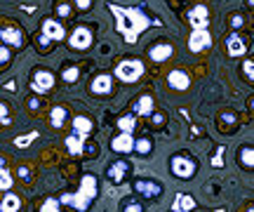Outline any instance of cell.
Listing matches in <instances>:
<instances>
[{"label":"cell","instance_id":"cell-26","mask_svg":"<svg viewBox=\"0 0 254 212\" xmlns=\"http://www.w3.org/2000/svg\"><path fill=\"white\" fill-rule=\"evenodd\" d=\"M80 78V69L78 66H64V71H62V80L64 83H68V85H73L75 80Z\"/></svg>","mask_w":254,"mask_h":212},{"label":"cell","instance_id":"cell-20","mask_svg":"<svg viewBox=\"0 0 254 212\" xmlns=\"http://www.w3.org/2000/svg\"><path fill=\"white\" fill-rule=\"evenodd\" d=\"M0 212H21V198L17 194H5L0 201Z\"/></svg>","mask_w":254,"mask_h":212},{"label":"cell","instance_id":"cell-31","mask_svg":"<svg viewBox=\"0 0 254 212\" xmlns=\"http://www.w3.org/2000/svg\"><path fill=\"white\" fill-rule=\"evenodd\" d=\"M57 14L62 19H68L73 14V7H71V2H66V0H62L59 5H57Z\"/></svg>","mask_w":254,"mask_h":212},{"label":"cell","instance_id":"cell-13","mask_svg":"<svg viewBox=\"0 0 254 212\" xmlns=\"http://www.w3.org/2000/svg\"><path fill=\"white\" fill-rule=\"evenodd\" d=\"M90 92L97 94V97L111 94V92H113V75H111V73L94 75V78H92V83H90Z\"/></svg>","mask_w":254,"mask_h":212},{"label":"cell","instance_id":"cell-24","mask_svg":"<svg viewBox=\"0 0 254 212\" xmlns=\"http://www.w3.org/2000/svg\"><path fill=\"white\" fill-rule=\"evenodd\" d=\"M134 128H136V116L129 111V113H123L118 118V132H134Z\"/></svg>","mask_w":254,"mask_h":212},{"label":"cell","instance_id":"cell-11","mask_svg":"<svg viewBox=\"0 0 254 212\" xmlns=\"http://www.w3.org/2000/svg\"><path fill=\"white\" fill-rule=\"evenodd\" d=\"M189 24L193 31H207L209 26V7L207 5H195L189 9Z\"/></svg>","mask_w":254,"mask_h":212},{"label":"cell","instance_id":"cell-5","mask_svg":"<svg viewBox=\"0 0 254 212\" xmlns=\"http://www.w3.org/2000/svg\"><path fill=\"white\" fill-rule=\"evenodd\" d=\"M129 172H132V163L129 160H125V158H116L113 163H109L106 165V179H109L111 184H123V182H127V177H129Z\"/></svg>","mask_w":254,"mask_h":212},{"label":"cell","instance_id":"cell-33","mask_svg":"<svg viewBox=\"0 0 254 212\" xmlns=\"http://www.w3.org/2000/svg\"><path fill=\"white\" fill-rule=\"evenodd\" d=\"M9 59H12V50L5 45H0V69H5L9 64Z\"/></svg>","mask_w":254,"mask_h":212},{"label":"cell","instance_id":"cell-2","mask_svg":"<svg viewBox=\"0 0 254 212\" xmlns=\"http://www.w3.org/2000/svg\"><path fill=\"white\" fill-rule=\"evenodd\" d=\"M144 73H146V64L141 59H136V57L120 59L118 64H116V71H113V75L118 80H123V83H136Z\"/></svg>","mask_w":254,"mask_h":212},{"label":"cell","instance_id":"cell-32","mask_svg":"<svg viewBox=\"0 0 254 212\" xmlns=\"http://www.w3.org/2000/svg\"><path fill=\"white\" fill-rule=\"evenodd\" d=\"M243 73H245L247 83H252L254 80V62L252 59H245V62H243Z\"/></svg>","mask_w":254,"mask_h":212},{"label":"cell","instance_id":"cell-28","mask_svg":"<svg viewBox=\"0 0 254 212\" xmlns=\"http://www.w3.org/2000/svg\"><path fill=\"white\" fill-rule=\"evenodd\" d=\"M38 212H62V203H59V198H45L43 203H40V210Z\"/></svg>","mask_w":254,"mask_h":212},{"label":"cell","instance_id":"cell-6","mask_svg":"<svg viewBox=\"0 0 254 212\" xmlns=\"http://www.w3.org/2000/svg\"><path fill=\"white\" fill-rule=\"evenodd\" d=\"M55 85H57V75L52 73V71H47V69H36V71L31 73V90L36 94L50 92Z\"/></svg>","mask_w":254,"mask_h":212},{"label":"cell","instance_id":"cell-27","mask_svg":"<svg viewBox=\"0 0 254 212\" xmlns=\"http://www.w3.org/2000/svg\"><path fill=\"white\" fill-rule=\"evenodd\" d=\"M80 156H85V158H97L99 156V146H97V141H94V139H85Z\"/></svg>","mask_w":254,"mask_h":212},{"label":"cell","instance_id":"cell-19","mask_svg":"<svg viewBox=\"0 0 254 212\" xmlns=\"http://www.w3.org/2000/svg\"><path fill=\"white\" fill-rule=\"evenodd\" d=\"M66 120H68V109L66 106H55L50 111V125H52V130H62Z\"/></svg>","mask_w":254,"mask_h":212},{"label":"cell","instance_id":"cell-37","mask_svg":"<svg viewBox=\"0 0 254 212\" xmlns=\"http://www.w3.org/2000/svg\"><path fill=\"white\" fill-rule=\"evenodd\" d=\"M19 177L24 179V182H31L33 177H31V172H28V167L26 165H19Z\"/></svg>","mask_w":254,"mask_h":212},{"label":"cell","instance_id":"cell-18","mask_svg":"<svg viewBox=\"0 0 254 212\" xmlns=\"http://www.w3.org/2000/svg\"><path fill=\"white\" fill-rule=\"evenodd\" d=\"M92 130H94V120H92L90 116H75V118H73V130L71 132H78V135L90 137Z\"/></svg>","mask_w":254,"mask_h":212},{"label":"cell","instance_id":"cell-25","mask_svg":"<svg viewBox=\"0 0 254 212\" xmlns=\"http://www.w3.org/2000/svg\"><path fill=\"white\" fill-rule=\"evenodd\" d=\"M134 151L139 153V156H151V151H153V141H151V137H139L134 139Z\"/></svg>","mask_w":254,"mask_h":212},{"label":"cell","instance_id":"cell-21","mask_svg":"<svg viewBox=\"0 0 254 212\" xmlns=\"http://www.w3.org/2000/svg\"><path fill=\"white\" fill-rule=\"evenodd\" d=\"M12 184H14V175L9 172L7 160L0 156V191H9V189H12Z\"/></svg>","mask_w":254,"mask_h":212},{"label":"cell","instance_id":"cell-34","mask_svg":"<svg viewBox=\"0 0 254 212\" xmlns=\"http://www.w3.org/2000/svg\"><path fill=\"white\" fill-rule=\"evenodd\" d=\"M0 125H9V106L0 102Z\"/></svg>","mask_w":254,"mask_h":212},{"label":"cell","instance_id":"cell-35","mask_svg":"<svg viewBox=\"0 0 254 212\" xmlns=\"http://www.w3.org/2000/svg\"><path fill=\"white\" fill-rule=\"evenodd\" d=\"M231 26L236 28V31H240V28L245 26V17H243V14H233V17H231Z\"/></svg>","mask_w":254,"mask_h":212},{"label":"cell","instance_id":"cell-8","mask_svg":"<svg viewBox=\"0 0 254 212\" xmlns=\"http://www.w3.org/2000/svg\"><path fill=\"white\" fill-rule=\"evenodd\" d=\"M134 194L139 198H146V201H155L158 196L163 194V184L151 179V177H141V179L134 182Z\"/></svg>","mask_w":254,"mask_h":212},{"label":"cell","instance_id":"cell-30","mask_svg":"<svg viewBox=\"0 0 254 212\" xmlns=\"http://www.w3.org/2000/svg\"><path fill=\"white\" fill-rule=\"evenodd\" d=\"M36 47L40 50V52H43V55H47V52H52V47H55V43H52V40H50L47 36H43V33H40V36H38Z\"/></svg>","mask_w":254,"mask_h":212},{"label":"cell","instance_id":"cell-16","mask_svg":"<svg viewBox=\"0 0 254 212\" xmlns=\"http://www.w3.org/2000/svg\"><path fill=\"white\" fill-rule=\"evenodd\" d=\"M111 148H113L116 153L127 156V153L134 151V137H132L129 132H118V135L113 137V141H111Z\"/></svg>","mask_w":254,"mask_h":212},{"label":"cell","instance_id":"cell-29","mask_svg":"<svg viewBox=\"0 0 254 212\" xmlns=\"http://www.w3.org/2000/svg\"><path fill=\"white\" fill-rule=\"evenodd\" d=\"M123 212H144V205H141V201L139 198H127V201H123V208H120Z\"/></svg>","mask_w":254,"mask_h":212},{"label":"cell","instance_id":"cell-1","mask_svg":"<svg viewBox=\"0 0 254 212\" xmlns=\"http://www.w3.org/2000/svg\"><path fill=\"white\" fill-rule=\"evenodd\" d=\"M97 191H99L97 177H94V175H85L80 179L78 191H75V194H71V191L62 194V196H59V203H62V205H68V208H73L75 212H85V210H90V205L94 203Z\"/></svg>","mask_w":254,"mask_h":212},{"label":"cell","instance_id":"cell-7","mask_svg":"<svg viewBox=\"0 0 254 212\" xmlns=\"http://www.w3.org/2000/svg\"><path fill=\"white\" fill-rule=\"evenodd\" d=\"M92 43H94V33H92L87 26H75L68 36V47L71 50H78V52H85L90 50Z\"/></svg>","mask_w":254,"mask_h":212},{"label":"cell","instance_id":"cell-15","mask_svg":"<svg viewBox=\"0 0 254 212\" xmlns=\"http://www.w3.org/2000/svg\"><path fill=\"white\" fill-rule=\"evenodd\" d=\"M167 85L177 90V92H184V90H189L190 87V75L182 69H172L170 73H167Z\"/></svg>","mask_w":254,"mask_h":212},{"label":"cell","instance_id":"cell-40","mask_svg":"<svg viewBox=\"0 0 254 212\" xmlns=\"http://www.w3.org/2000/svg\"><path fill=\"white\" fill-rule=\"evenodd\" d=\"M247 7H250V9L254 7V0H247Z\"/></svg>","mask_w":254,"mask_h":212},{"label":"cell","instance_id":"cell-38","mask_svg":"<svg viewBox=\"0 0 254 212\" xmlns=\"http://www.w3.org/2000/svg\"><path fill=\"white\" fill-rule=\"evenodd\" d=\"M28 109H31V111H38V109H40V99H38V97H33V94H31V97H28Z\"/></svg>","mask_w":254,"mask_h":212},{"label":"cell","instance_id":"cell-3","mask_svg":"<svg viewBox=\"0 0 254 212\" xmlns=\"http://www.w3.org/2000/svg\"><path fill=\"white\" fill-rule=\"evenodd\" d=\"M170 170L177 179H190L198 172V160L190 156L189 151H179L170 158Z\"/></svg>","mask_w":254,"mask_h":212},{"label":"cell","instance_id":"cell-9","mask_svg":"<svg viewBox=\"0 0 254 212\" xmlns=\"http://www.w3.org/2000/svg\"><path fill=\"white\" fill-rule=\"evenodd\" d=\"M209 47H212V33L207 31H190L189 36V50L193 55H202V52H207Z\"/></svg>","mask_w":254,"mask_h":212},{"label":"cell","instance_id":"cell-17","mask_svg":"<svg viewBox=\"0 0 254 212\" xmlns=\"http://www.w3.org/2000/svg\"><path fill=\"white\" fill-rule=\"evenodd\" d=\"M155 111V99L151 97V94H139L136 97V102H134V109H132V113L134 116H141V118H148L151 113Z\"/></svg>","mask_w":254,"mask_h":212},{"label":"cell","instance_id":"cell-36","mask_svg":"<svg viewBox=\"0 0 254 212\" xmlns=\"http://www.w3.org/2000/svg\"><path fill=\"white\" fill-rule=\"evenodd\" d=\"M148 118H153V125L155 128H160V125H163V123H167V116H165V113H151V116H148Z\"/></svg>","mask_w":254,"mask_h":212},{"label":"cell","instance_id":"cell-4","mask_svg":"<svg viewBox=\"0 0 254 212\" xmlns=\"http://www.w3.org/2000/svg\"><path fill=\"white\" fill-rule=\"evenodd\" d=\"M0 43L9 50H21V47L26 45V38H24V31L19 24H7V26H2L0 24Z\"/></svg>","mask_w":254,"mask_h":212},{"label":"cell","instance_id":"cell-22","mask_svg":"<svg viewBox=\"0 0 254 212\" xmlns=\"http://www.w3.org/2000/svg\"><path fill=\"white\" fill-rule=\"evenodd\" d=\"M85 139L87 137H85V135H78V132H71V135L66 137V148H68V153H71V156H80Z\"/></svg>","mask_w":254,"mask_h":212},{"label":"cell","instance_id":"cell-23","mask_svg":"<svg viewBox=\"0 0 254 212\" xmlns=\"http://www.w3.org/2000/svg\"><path fill=\"white\" fill-rule=\"evenodd\" d=\"M238 165L247 167V170H252L254 167V148L250 146V144L238 148Z\"/></svg>","mask_w":254,"mask_h":212},{"label":"cell","instance_id":"cell-12","mask_svg":"<svg viewBox=\"0 0 254 212\" xmlns=\"http://www.w3.org/2000/svg\"><path fill=\"white\" fill-rule=\"evenodd\" d=\"M172 55H174V45L170 43V40H155L153 45L148 47V59H151V62H155V64H163V62H167Z\"/></svg>","mask_w":254,"mask_h":212},{"label":"cell","instance_id":"cell-39","mask_svg":"<svg viewBox=\"0 0 254 212\" xmlns=\"http://www.w3.org/2000/svg\"><path fill=\"white\" fill-rule=\"evenodd\" d=\"M73 5L78 9H90L92 7V0H73Z\"/></svg>","mask_w":254,"mask_h":212},{"label":"cell","instance_id":"cell-14","mask_svg":"<svg viewBox=\"0 0 254 212\" xmlns=\"http://www.w3.org/2000/svg\"><path fill=\"white\" fill-rule=\"evenodd\" d=\"M226 50L231 57H243L247 52V38L240 33V31H236V33H231V36L226 38Z\"/></svg>","mask_w":254,"mask_h":212},{"label":"cell","instance_id":"cell-10","mask_svg":"<svg viewBox=\"0 0 254 212\" xmlns=\"http://www.w3.org/2000/svg\"><path fill=\"white\" fill-rule=\"evenodd\" d=\"M40 33L47 36L52 43H62L64 38H66V28L59 19H52V17H45L43 19V24H40Z\"/></svg>","mask_w":254,"mask_h":212}]
</instances>
